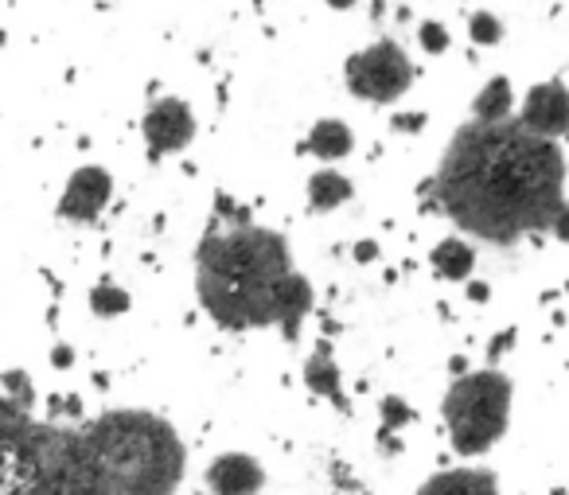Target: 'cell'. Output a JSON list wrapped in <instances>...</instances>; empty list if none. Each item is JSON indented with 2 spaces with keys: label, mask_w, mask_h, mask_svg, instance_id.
Listing matches in <instances>:
<instances>
[{
  "label": "cell",
  "mask_w": 569,
  "mask_h": 495,
  "mask_svg": "<svg viewBox=\"0 0 569 495\" xmlns=\"http://www.w3.org/2000/svg\"><path fill=\"white\" fill-rule=\"evenodd\" d=\"M211 495H258L266 487V464L250 453H219L203 472Z\"/></svg>",
  "instance_id": "obj_10"
},
{
  "label": "cell",
  "mask_w": 569,
  "mask_h": 495,
  "mask_svg": "<svg viewBox=\"0 0 569 495\" xmlns=\"http://www.w3.org/2000/svg\"><path fill=\"white\" fill-rule=\"evenodd\" d=\"M511 402H515V386L499 367L452 375L449 390L441 398V422L445 433H449V445L460 456H468V461L491 453L507 437Z\"/></svg>",
  "instance_id": "obj_5"
},
{
  "label": "cell",
  "mask_w": 569,
  "mask_h": 495,
  "mask_svg": "<svg viewBox=\"0 0 569 495\" xmlns=\"http://www.w3.org/2000/svg\"><path fill=\"white\" fill-rule=\"evenodd\" d=\"M0 394H9V398L24 409H32V402H36V386L24 370H0Z\"/></svg>",
  "instance_id": "obj_19"
},
{
  "label": "cell",
  "mask_w": 569,
  "mask_h": 495,
  "mask_svg": "<svg viewBox=\"0 0 569 495\" xmlns=\"http://www.w3.org/2000/svg\"><path fill=\"white\" fill-rule=\"evenodd\" d=\"M51 363H56V367H71V363H74V352H71L67 344H59L56 352H51Z\"/></svg>",
  "instance_id": "obj_27"
},
{
  "label": "cell",
  "mask_w": 569,
  "mask_h": 495,
  "mask_svg": "<svg viewBox=\"0 0 569 495\" xmlns=\"http://www.w3.org/2000/svg\"><path fill=\"white\" fill-rule=\"evenodd\" d=\"M465 293H468V300H480V305L491 297V289H488L483 281H468V285H465Z\"/></svg>",
  "instance_id": "obj_26"
},
{
  "label": "cell",
  "mask_w": 569,
  "mask_h": 495,
  "mask_svg": "<svg viewBox=\"0 0 569 495\" xmlns=\"http://www.w3.org/2000/svg\"><path fill=\"white\" fill-rule=\"evenodd\" d=\"M515 118H519V126L527 129V133L561 145L569 137V87L561 79L535 82V87L522 95Z\"/></svg>",
  "instance_id": "obj_9"
},
{
  "label": "cell",
  "mask_w": 569,
  "mask_h": 495,
  "mask_svg": "<svg viewBox=\"0 0 569 495\" xmlns=\"http://www.w3.org/2000/svg\"><path fill=\"white\" fill-rule=\"evenodd\" d=\"M305 383H309V390L317 394V398H332L343 406V375H340V367H336V359H332L328 347H320V352L309 359V367H305Z\"/></svg>",
  "instance_id": "obj_16"
},
{
  "label": "cell",
  "mask_w": 569,
  "mask_h": 495,
  "mask_svg": "<svg viewBox=\"0 0 569 495\" xmlns=\"http://www.w3.org/2000/svg\"><path fill=\"white\" fill-rule=\"evenodd\" d=\"M129 308H133L129 289H121V285L110 281V277H102V281L90 289V313H94L98 320H118V316H126Z\"/></svg>",
  "instance_id": "obj_17"
},
{
  "label": "cell",
  "mask_w": 569,
  "mask_h": 495,
  "mask_svg": "<svg viewBox=\"0 0 569 495\" xmlns=\"http://www.w3.org/2000/svg\"><path fill=\"white\" fill-rule=\"evenodd\" d=\"M309 152L320 165H340L356 152V133H351L348 121L340 118H320L309 129Z\"/></svg>",
  "instance_id": "obj_12"
},
{
  "label": "cell",
  "mask_w": 569,
  "mask_h": 495,
  "mask_svg": "<svg viewBox=\"0 0 569 495\" xmlns=\"http://www.w3.org/2000/svg\"><path fill=\"white\" fill-rule=\"evenodd\" d=\"M515 339H519V328L496 331V339H491L488 355H491V359H499V355H503V352H511V347H515Z\"/></svg>",
  "instance_id": "obj_22"
},
{
  "label": "cell",
  "mask_w": 569,
  "mask_h": 495,
  "mask_svg": "<svg viewBox=\"0 0 569 495\" xmlns=\"http://www.w3.org/2000/svg\"><path fill=\"white\" fill-rule=\"evenodd\" d=\"M519 110V98L507 75H491L480 87V95L472 98V121H507Z\"/></svg>",
  "instance_id": "obj_15"
},
{
  "label": "cell",
  "mask_w": 569,
  "mask_h": 495,
  "mask_svg": "<svg viewBox=\"0 0 569 495\" xmlns=\"http://www.w3.org/2000/svg\"><path fill=\"white\" fill-rule=\"evenodd\" d=\"M413 495H503V487H499V476L491 468L460 464V468H445L421 479V487Z\"/></svg>",
  "instance_id": "obj_11"
},
{
  "label": "cell",
  "mask_w": 569,
  "mask_h": 495,
  "mask_svg": "<svg viewBox=\"0 0 569 495\" xmlns=\"http://www.w3.org/2000/svg\"><path fill=\"white\" fill-rule=\"evenodd\" d=\"M418 43L426 56H445V51L452 48V36L449 28L441 24V20H421L418 24Z\"/></svg>",
  "instance_id": "obj_20"
},
{
  "label": "cell",
  "mask_w": 569,
  "mask_h": 495,
  "mask_svg": "<svg viewBox=\"0 0 569 495\" xmlns=\"http://www.w3.org/2000/svg\"><path fill=\"white\" fill-rule=\"evenodd\" d=\"M375 258H379V242H371V238H367V242L356 246V261H375Z\"/></svg>",
  "instance_id": "obj_25"
},
{
  "label": "cell",
  "mask_w": 569,
  "mask_h": 495,
  "mask_svg": "<svg viewBox=\"0 0 569 495\" xmlns=\"http://www.w3.org/2000/svg\"><path fill=\"white\" fill-rule=\"evenodd\" d=\"M328 9H336V12H348V9H356L359 0H325Z\"/></svg>",
  "instance_id": "obj_28"
},
{
  "label": "cell",
  "mask_w": 569,
  "mask_h": 495,
  "mask_svg": "<svg viewBox=\"0 0 569 495\" xmlns=\"http://www.w3.org/2000/svg\"><path fill=\"white\" fill-rule=\"evenodd\" d=\"M191 269L199 305L227 331L277 328L297 339L317 308V293L297 269L284 235L258 222H227L222 230H207Z\"/></svg>",
  "instance_id": "obj_2"
},
{
  "label": "cell",
  "mask_w": 569,
  "mask_h": 495,
  "mask_svg": "<svg viewBox=\"0 0 569 495\" xmlns=\"http://www.w3.org/2000/svg\"><path fill=\"white\" fill-rule=\"evenodd\" d=\"M429 266L441 281H468L476 269V242L465 235H449L429 250Z\"/></svg>",
  "instance_id": "obj_13"
},
{
  "label": "cell",
  "mask_w": 569,
  "mask_h": 495,
  "mask_svg": "<svg viewBox=\"0 0 569 495\" xmlns=\"http://www.w3.org/2000/svg\"><path fill=\"white\" fill-rule=\"evenodd\" d=\"M343 87L351 98L367 106H395L410 95L413 87V59L398 40L382 36L367 48L351 51L343 63Z\"/></svg>",
  "instance_id": "obj_6"
},
{
  "label": "cell",
  "mask_w": 569,
  "mask_h": 495,
  "mask_svg": "<svg viewBox=\"0 0 569 495\" xmlns=\"http://www.w3.org/2000/svg\"><path fill=\"white\" fill-rule=\"evenodd\" d=\"M379 417H382V433H398L413 422V409L406 406L398 394H387V398L379 402Z\"/></svg>",
  "instance_id": "obj_21"
},
{
  "label": "cell",
  "mask_w": 569,
  "mask_h": 495,
  "mask_svg": "<svg viewBox=\"0 0 569 495\" xmlns=\"http://www.w3.org/2000/svg\"><path fill=\"white\" fill-rule=\"evenodd\" d=\"M503 36H507V24L496 12L476 9L472 17H468V40H472L476 48H496V43H503Z\"/></svg>",
  "instance_id": "obj_18"
},
{
  "label": "cell",
  "mask_w": 569,
  "mask_h": 495,
  "mask_svg": "<svg viewBox=\"0 0 569 495\" xmlns=\"http://www.w3.org/2000/svg\"><path fill=\"white\" fill-rule=\"evenodd\" d=\"M188 448L168 417L121 406L74 429V495H176Z\"/></svg>",
  "instance_id": "obj_3"
},
{
  "label": "cell",
  "mask_w": 569,
  "mask_h": 495,
  "mask_svg": "<svg viewBox=\"0 0 569 495\" xmlns=\"http://www.w3.org/2000/svg\"><path fill=\"white\" fill-rule=\"evenodd\" d=\"M113 199V176L102 165H82L67 176L63 191H59L56 204V219L67 227H94L106 215Z\"/></svg>",
  "instance_id": "obj_7"
},
{
  "label": "cell",
  "mask_w": 569,
  "mask_h": 495,
  "mask_svg": "<svg viewBox=\"0 0 569 495\" xmlns=\"http://www.w3.org/2000/svg\"><path fill=\"white\" fill-rule=\"evenodd\" d=\"M550 235L558 238V242H566V246H569V204L561 207L558 215H553V222H550Z\"/></svg>",
  "instance_id": "obj_24"
},
{
  "label": "cell",
  "mask_w": 569,
  "mask_h": 495,
  "mask_svg": "<svg viewBox=\"0 0 569 495\" xmlns=\"http://www.w3.org/2000/svg\"><path fill=\"white\" fill-rule=\"evenodd\" d=\"M74 429L36 422L32 409L0 394V495H74Z\"/></svg>",
  "instance_id": "obj_4"
},
{
  "label": "cell",
  "mask_w": 569,
  "mask_h": 495,
  "mask_svg": "<svg viewBox=\"0 0 569 495\" xmlns=\"http://www.w3.org/2000/svg\"><path fill=\"white\" fill-rule=\"evenodd\" d=\"M351 196H356V184H351V176H343L336 165H325L320 172L309 176V207L317 215L340 211Z\"/></svg>",
  "instance_id": "obj_14"
},
{
  "label": "cell",
  "mask_w": 569,
  "mask_h": 495,
  "mask_svg": "<svg viewBox=\"0 0 569 495\" xmlns=\"http://www.w3.org/2000/svg\"><path fill=\"white\" fill-rule=\"evenodd\" d=\"M426 113H398L395 118V129L398 133H421V129H426Z\"/></svg>",
  "instance_id": "obj_23"
},
{
  "label": "cell",
  "mask_w": 569,
  "mask_h": 495,
  "mask_svg": "<svg viewBox=\"0 0 569 495\" xmlns=\"http://www.w3.org/2000/svg\"><path fill=\"white\" fill-rule=\"evenodd\" d=\"M141 137L152 160L176 157L196 141V113L183 98H157L141 118Z\"/></svg>",
  "instance_id": "obj_8"
},
{
  "label": "cell",
  "mask_w": 569,
  "mask_h": 495,
  "mask_svg": "<svg viewBox=\"0 0 569 495\" xmlns=\"http://www.w3.org/2000/svg\"><path fill=\"white\" fill-rule=\"evenodd\" d=\"M569 165L558 141L527 133L519 118L472 121L452 133L433 176L445 219L472 242L519 246L550 230L566 199Z\"/></svg>",
  "instance_id": "obj_1"
}]
</instances>
